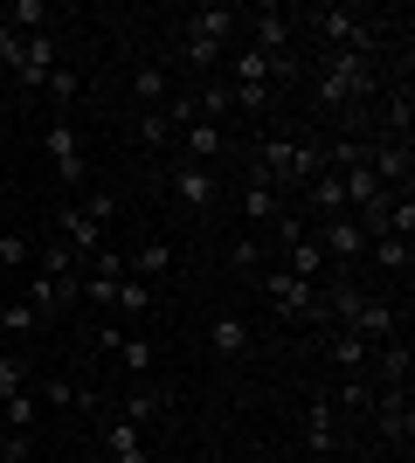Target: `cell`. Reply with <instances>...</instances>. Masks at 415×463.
<instances>
[{"mask_svg": "<svg viewBox=\"0 0 415 463\" xmlns=\"http://www.w3.org/2000/svg\"><path fill=\"white\" fill-rule=\"evenodd\" d=\"M180 62H187V70H201V77H215L222 62H229V49H215V42H194V35H180Z\"/></svg>", "mask_w": 415, "mask_h": 463, "instance_id": "cell-25", "label": "cell"}, {"mask_svg": "<svg viewBox=\"0 0 415 463\" xmlns=\"http://www.w3.org/2000/svg\"><path fill=\"white\" fill-rule=\"evenodd\" d=\"M166 408H174L166 387H132V394H125V422H132V429H153Z\"/></svg>", "mask_w": 415, "mask_h": 463, "instance_id": "cell-20", "label": "cell"}, {"mask_svg": "<svg viewBox=\"0 0 415 463\" xmlns=\"http://www.w3.org/2000/svg\"><path fill=\"white\" fill-rule=\"evenodd\" d=\"M208 346H215L222 360H242V353H250V318H242V311H215V318H208Z\"/></svg>", "mask_w": 415, "mask_h": 463, "instance_id": "cell-18", "label": "cell"}, {"mask_svg": "<svg viewBox=\"0 0 415 463\" xmlns=\"http://www.w3.org/2000/svg\"><path fill=\"white\" fill-rule=\"evenodd\" d=\"M229 90H236V104H242L250 118H263V111L277 104V90H270V83H229Z\"/></svg>", "mask_w": 415, "mask_h": 463, "instance_id": "cell-38", "label": "cell"}, {"mask_svg": "<svg viewBox=\"0 0 415 463\" xmlns=\"http://www.w3.org/2000/svg\"><path fill=\"white\" fill-rule=\"evenodd\" d=\"M56 229H62V250L77 256V263H90V256L104 250V229L90 222V214L77 208V201H62V214H56Z\"/></svg>", "mask_w": 415, "mask_h": 463, "instance_id": "cell-13", "label": "cell"}, {"mask_svg": "<svg viewBox=\"0 0 415 463\" xmlns=\"http://www.w3.org/2000/svg\"><path fill=\"white\" fill-rule=\"evenodd\" d=\"M236 7H222V0H208V7H187L180 14V35H194V42H215V49H236Z\"/></svg>", "mask_w": 415, "mask_h": 463, "instance_id": "cell-9", "label": "cell"}, {"mask_svg": "<svg viewBox=\"0 0 415 463\" xmlns=\"http://www.w3.org/2000/svg\"><path fill=\"white\" fill-rule=\"evenodd\" d=\"M312 229V242L325 250V263L333 270H354V263H367V235H360L354 214H333V222H305Z\"/></svg>", "mask_w": 415, "mask_h": 463, "instance_id": "cell-5", "label": "cell"}, {"mask_svg": "<svg viewBox=\"0 0 415 463\" xmlns=\"http://www.w3.org/2000/svg\"><path fill=\"white\" fill-rule=\"evenodd\" d=\"M166 270H174V242H138L125 256V277H138V284H159Z\"/></svg>", "mask_w": 415, "mask_h": 463, "instance_id": "cell-19", "label": "cell"}, {"mask_svg": "<svg viewBox=\"0 0 415 463\" xmlns=\"http://www.w3.org/2000/svg\"><path fill=\"white\" fill-rule=\"evenodd\" d=\"M229 270H236V277L263 270V235H236V242H229Z\"/></svg>", "mask_w": 415, "mask_h": 463, "instance_id": "cell-30", "label": "cell"}, {"mask_svg": "<svg viewBox=\"0 0 415 463\" xmlns=\"http://www.w3.org/2000/svg\"><path fill=\"white\" fill-rule=\"evenodd\" d=\"M0 270H35V250H28V235H0Z\"/></svg>", "mask_w": 415, "mask_h": 463, "instance_id": "cell-34", "label": "cell"}, {"mask_svg": "<svg viewBox=\"0 0 415 463\" xmlns=\"http://www.w3.org/2000/svg\"><path fill=\"white\" fill-rule=\"evenodd\" d=\"M409 242H401V235H381V242H367V263H374V270H388V277H409Z\"/></svg>", "mask_w": 415, "mask_h": 463, "instance_id": "cell-23", "label": "cell"}, {"mask_svg": "<svg viewBox=\"0 0 415 463\" xmlns=\"http://www.w3.org/2000/svg\"><path fill=\"white\" fill-rule=\"evenodd\" d=\"M42 153H49V166H56V180L70 194L77 187H90V166H83V146H77V132H70V118H49V132H42Z\"/></svg>", "mask_w": 415, "mask_h": 463, "instance_id": "cell-6", "label": "cell"}, {"mask_svg": "<svg viewBox=\"0 0 415 463\" xmlns=\"http://www.w3.org/2000/svg\"><path fill=\"white\" fill-rule=\"evenodd\" d=\"M305 21L318 28L325 56H360V62H374V21H367V14H354V7H312Z\"/></svg>", "mask_w": 415, "mask_h": 463, "instance_id": "cell-3", "label": "cell"}, {"mask_svg": "<svg viewBox=\"0 0 415 463\" xmlns=\"http://www.w3.org/2000/svg\"><path fill=\"white\" fill-rule=\"evenodd\" d=\"M104 443H111V457H118V463H153V457H146V429H132L125 415L104 422Z\"/></svg>", "mask_w": 415, "mask_h": 463, "instance_id": "cell-21", "label": "cell"}, {"mask_svg": "<svg viewBox=\"0 0 415 463\" xmlns=\"http://www.w3.org/2000/svg\"><path fill=\"white\" fill-rule=\"evenodd\" d=\"M346 332H360V339H367V346H388V339H395L401 332V311L388 305V298H367V305H360V318Z\"/></svg>", "mask_w": 415, "mask_h": 463, "instance_id": "cell-16", "label": "cell"}, {"mask_svg": "<svg viewBox=\"0 0 415 463\" xmlns=\"http://www.w3.org/2000/svg\"><path fill=\"white\" fill-rule=\"evenodd\" d=\"M257 290L270 298L277 318H291V326H305V318H325V290L305 284V277H291V270H257Z\"/></svg>", "mask_w": 415, "mask_h": 463, "instance_id": "cell-4", "label": "cell"}, {"mask_svg": "<svg viewBox=\"0 0 415 463\" xmlns=\"http://www.w3.org/2000/svg\"><path fill=\"white\" fill-rule=\"evenodd\" d=\"M257 174H270L277 194L291 201V194H305L325 174V146L318 138H257Z\"/></svg>", "mask_w": 415, "mask_h": 463, "instance_id": "cell-1", "label": "cell"}, {"mask_svg": "<svg viewBox=\"0 0 415 463\" xmlns=\"http://www.w3.org/2000/svg\"><path fill=\"white\" fill-rule=\"evenodd\" d=\"M42 90H49V104H56V111H70V104H77V90H83V77H77V70H56Z\"/></svg>", "mask_w": 415, "mask_h": 463, "instance_id": "cell-37", "label": "cell"}, {"mask_svg": "<svg viewBox=\"0 0 415 463\" xmlns=\"http://www.w3.org/2000/svg\"><path fill=\"white\" fill-rule=\"evenodd\" d=\"M98 346L111 353V360H118L125 373H153V339H146V332H118V326H98Z\"/></svg>", "mask_w": 415, "mask_h": 463, "instance_id": "cell-11", "label": "cell"}, {"mask_svg": "<svg viewBox=\"0 0 415 463\" xmlns=\"http://www.w3.org/2000/svg\"><path fill=\"white\" fill-rule=\"evenodd\" d=\"M222 153H229V132H222V125H208V118H194V125L180 132V159H194V166H215Z\"/></svg>", "mask_w": 415, "mask_h": 463, "instance_id": "cell-15", "label": "cell"}, {"mask_svg": "<svg viewBox=\"0 0 415 463\" xmlns=\"http://www.w3.org/2000/svg\"><path fill=\"white\" fill-rule=\"evenodd\" d=\"M35 270H42V277H56V284H70V277H77L83 263H77L70 250H62V242H42V250H35Z\"/></svg>", "mask_w": 415, "mask_h": 463, "instance_id": "cell-26", "label": "cell"}, {"mask_svg": "<svg viewBox=\"0 0 415 463\" xmlns=\"http://www.w3.org/2000/svg\"><path fill=\"white\" fill-rule=\"evenodd\" d=\"M132 97H138V104H146V111H159V104L174 97V83H166V70H159V62H138V70H132Z\"/></svg>", "mask_w": 415, "mask_h": 463, "instance_id": "cell-22", "label": "cell"}, {"mask_svg": "<svg viewBox=\"0 0 415 463\" xmlns=\"http://www.w3.org/2000/svg\"><path fill=\"white\" fill-rule=\"evenodd\" d=\"M35 402H42V408H83L90 394H83V387H70L62 373H49V381H35Z\"/></svg>", "mask_w": 415, "mask_h": 463, "instance_id": "cell-27", "label": "cell"}, {"mask_svg": "<svg viewBox=\"0 0 415 463\" xmlns=\"http://www.w3.org/2000/svg\"><path fill=\"white\" fill-rule=\"evenodd\" d=\"M333 408H346V415H367V408H374V381H367V373H346V394H339Z\"/></svg>", "mask_w": 415, "mask_h": 463, "instance_id": "cell-32", "label": "cell"}, {"mask_svg": "<svg viewBox=\"0 0 415 463\" xmlns=\"http://www.w3.org/2000/svg\"><path fill=\"white\" fill-rule=\"evenodd\" d=\"M242 21H250V49H263L270 62L291 56V14H284V7H250Z\"/></svg>", "mask_w": 415, "mask_h": 463, "instance_id": "cell-10", "label": "cell"}, {"mask_svg": "<svg viewBox=\"0 0 415 463\" xmlns=\"http://www.w3.org/2000/svg\"><path fill=\"white\" fill-rule=\"evenodd\" d=\"M28 387V353H0V402Z\"/></svg>", "mask_w": 415, "mask_h": 463, "instance_id": "cell-35", "label": "cell"}, {"mask_svg": "<svg viewBox=\"0 0 415 463\" xmlns=\"http://www.w3.org/2000/svg\"><path fill=\"white\" fill-rule=\"evenodd\" d=\"M333 443H339V408H333V394H312L305 402V449L333 457Z\"/></svg>", "mask_w": 415, "mask_h": 463, "instance_id": "cell-14", "label": "cell"}, {"mask_svg": "<svg viewBox=\"0 0 415 463\" xmlns=\"http://www.w3.org/2000/svg\"><path fill=\"white\" fill-rule=\"evenodd\" d=\"M305 90H312V111H346L354 97L374 90V62H360V56H325L318 62V77H305Z\"/></svg>", "mask_w": 415, "mask_h": 463, "instance_id": "cell-2", "label": "cell"}, {"mask_svg": "<svg viewBox=\"0 0 415 463\" xmlns=\"http://www.w3.org/2000/svg\"><path fill=\"white\" fill-rule=\"evenodd\" d=\"M7 429H35V415H42V402H35V387H21V394H7Z\"/></svg>", "mask_w": 415, "mask_h": 463, "instance_id": "cell-33", "label": "cell"}, {"mask_svg": "<svg viewBox=\"0 0 415 463\" xmlns=\"http://www.w3.org/2000/svg\"><path fill=\"white\" fill-rule=\"evenodd\" d=\"M159 298H153V284H138V277H118V290H111V311H125V318H146Z\"/></svg>", "mask_w": 415, "mask_h": 463, "instance_id": "cell-24", "label": "cell"}, {"mask_svg": "<svg viewBox=\"0 0 415 463\" xmlns=\"http://www.w3.org/2000/svg\"><path fill=\"white\" fill-rule=\"evenodd\" d=\"M174 194L187 201L194 214H208L222 201V180H215V166H194V159H174Z\"/></svg>", "mask_w": 415, "mask_h": 463, "instance_id": "cell-12", "label": "cell"}, {"mask_svg": "<svg viewBox=\"0 0 415 463\" xmlns=\"http://www.w3.org/2000/svg\"><path fill=\"white\" fill-rule=\"evenodd\" d=\"M138 146H174V118H166V104H159V111H138Z\"/></svg>", "mask_w": 415, "mask_h": 463, "instance_id": "cell-31", "label": "cell"}, {"mask_svg": "<svg viewBox=\"0 0 415 463\" xmlns=\"http://www.w3.org/2000/svg\"><path fill=\"white\" fill-rule=\"evenodd\" d=\"M0 21H7V28H14V35H56V7H49V0H7V7H0Z\"/></svg>", "mask_w": 415, "mask_h": 463, "instance_id": "cell-17", "label": "cell"}, {"mask_svg": "<svg viewBox=\"0 0 415 463\" xmlns=\"http://www.w3.org/2000/svg\"><path fill=\"white\" fill-rule=\"evenodd\" d=\"M333 360H339V367H346V373H367V360H374V346H367L360 332H339V339H333Z\"/></svg>", "mask_w": 415, "mask_h": 463, "instance_id": "cell-28", "label": "cell"}, {"mask_svg": "<svg viewBox=\"0 0 415 463\" xmlns=\"http://www.w3.org/2000/svg\"><path fill=\"white\" fill-rule=\"evenodd\" d=\"M242 214H250V229H277V222L291 214V201L277 194L270 174H257V166H250V174H242Z\"/></svg>", "mask_w": 415, "mask_h": 463, "instance_id": "cell-8", "label": "cell"}, {"mask_svg": "<svg viewBox=\"0 0 415 463\" xmlns=\"http://www.w3.org/2000/svg\"><path fill=\"white\" fill-rule=\"evenodd\" d=\"M0 332H7V339H28V332H42V318L21 305V298H0Z\"/></svg>", "mask_w": 415, "mask_h": 463, "instance_id": "cell-29", "label": "cell"}, {"mask_svg": "<svg viewBox=\"0 0 415 463\" xmlns=\"http://www.w3.org/2000/svg\"><path fill=\"white\" fill-rule=\"evenodd\" d=\"M367 415H374V429L395 449L415 443V402H409V387H374V408H367Z\"/></svg>", "mask_w": 415, "mask_h": 463, "instance_id": "cell-7", "label": "cell"}, {"mask_svg": "<svg viewBox=\"0 0 415 463\" xmlns=\"http://www.w3.org/2000/svg\"><path fill=\"white\" fill-rule=\"evenodd\" d=\"M77 208L90 214L98 229H111V214H118V194H104V187H83V201H77Z\"/></svg>", "mask_w": 415, "mask_h": 463, "instance_id": "cell-36", "label": "cell"}, {"mask_svg": "<svg viewBox=\"0 0 415 463\" xmlns=\"http://www.w3.org/2000/svg\"><path fill=\"white\" fill-rule=\"evenodd\" d=\"M0 463H14V457H7V449H0Z\"/></svg>", "mask_w": 415, "mask_h": 463, "instance_id": "cell-39", "label": "cell"}]
</instances>
